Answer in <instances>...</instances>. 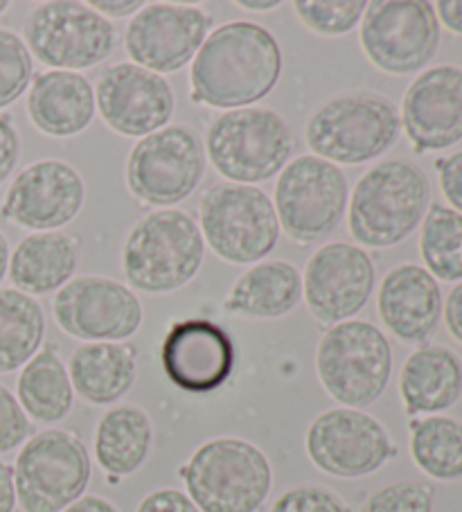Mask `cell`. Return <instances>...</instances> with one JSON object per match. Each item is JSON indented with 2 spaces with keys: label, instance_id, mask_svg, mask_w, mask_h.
Listing matches in <instances>:
<instances>
[{
  "label": "cell",
  "instance_id": "obj_1",
  "mask_svg": "<svg viewBox=\"0 0 462 512\" xmlns=\"http://www.w3.org/2000/svg\"><path fill=\"white\" fill-rule=\"evenodd\" d=\"M282 52L269 30L235 21L203 41L190 70L192 100L212 109H248L278 84Z\"/></svg>",
  "mask_w": 462,
  "mask_h": 512
},
{
  "label": "cell",
  "instance_id": "obj_2",
  "mask_svg": "<svg viewBox=\"0 0 462 512\" xmlns=\"http://www.w3.org/2000/svg\"><path fill=\"white\" fill-rule=\"evenodd\" d=\"M179 474L185 494L201 512H260L273 488V467L266 454L233 436L203 443Z\"/></svg>",
  "mask_w": 462,
  "mask_h": 512
},
{
  "label": "cell",
  "instance_id": "obj_3",
  "mask_svg": "<svg viewBox=\"0 0 462 512\" xmlns=\"http://www.w3.org/2000/svg\"><path fill=\"white\" fill-rule=\"evenodd\" d=\"M431 185L415 163L384 161L361 176L350 199V235L363 246L404 242L426 215Z\"/></svg>",
  "mask_w": 462,
  "mask_h": 512
},
{
  "label": "cell",
  "instance_id": "obj_4",
  "mask_svg": "<svg viewBox=\"0 0 462 512\" xmlns=\"http://www.w3.org/2000/svg\"><path fill=\"white\" fill-rule=\"evenodd\" d=\"M402 120L388 97L370 91L334 95L307 122V145L334 165L375 161L397 143Z\"/></svg>",
  "mask_w": 462,
  "mask_h": 512
},
{
  "label": "cell",
  "instance_id": "obj_5",
  "mask_svg": "<svg viewBox=\"0 0 462 512\" xmlns=\"http://www.w3.org/2000/svg\"><path fill=\"white\" fill-rule=\"evenodd\" d=\"M206 242L183 210H156L131 228L122 251L124 276L147 294H170L197 276Z\"/></svg>",
  "mask_w": 462,
  "mask_h": 512
},
{
  "label": "cell",
  "instance_id": "obj_6",
  "mask_svg": "<svg viewBox=\"0 0 462 512\" xmlns=\"http://www.w3.org/2000/svg\"><path fill=\"white\" fill-rule=\"evenodd\" d=\"M316 373L332 400L361 411L388 388L393 348L372 323L343 321L318 343Z\"/></svg>",
  "mask_w": 462,
  "mask_h": 512
},
{
  "label": "cell",
  "instance_id": "obj_7",
  "mask_svg": "<svg viewBox=\"0 0 462 512\" xmlns=\"http://www.w3.org/2000/svg\"><path fill=\"white\" fill-rule=\"evenodd\" d=\"M206 149L215 170L230 183L269 181L287 167L296 149L289 122L271 109H235L212 122Z\"/></svg>",
  "mask_w": 462,
  "mask_h": 512
},
{
  "label": "cell",
  "instance_id": "obj_8",
  "mask_svg": "<svg viewBox=\"0 0 462 512\" xmlns=\"http://www.w3.org/2000/svg\"><path fill=\"white\" fill-rule=\"evenodd\" d=\"M91 474L82 440L64 429L41 431L16 456V501L25 512H61L84 497Z\"/></svg>",
  "mask_w": 462,
  "mask_h": 512
},
{
  "label": "cell",
  "instance_id": "obj_9",
  "mask_svg": "<svg viewBox=\"0 0 462 512\" xmlns=\"http://www.w3.org/2000/svg\"><path fill=\"white\" fill-rule=\"evenodd\" d=\"M199 217L203 242L226 262H260L278 244L280 222L273 203L253 185H212L203 194Z\"/></svg>",
  "mask_w": 462,
  "mask_h": 512
},
{
  "label": "cell",
  "instance_id": "obj_10",
  "mask_svg": "<svg viewBox=\"0 0 462 512\" xmlns=\"http://www.w3.org/2000/svg\"><path fill=\"white\" fill-rule=\"evenodd\" d=\"M348 179L339 165L300 156L280 172L275 215L291 240L318 242L341 224L348 206Z\"/></svg>",
  "mask_w": 462,
  "mask_h": 512
},
{
  "label": "cell",
  "instance_id": "obj_11",
  "mask_svg": "<svg viewBox=\"0 0 462 512\" xmlns=\"http://www.w3.org/2000/svg\"><path fill=\"white\" fill-rule=\"evenodd\" d=\"M361 46L384 73H417L440 46V23L433 5L424 0L368 3L361 23Z\"/></svg>",
  "mask_w": 462,
  "mask_h": 512
},
{
  "label": "cell",
  "instance_id": "obj_12",
  "mask_svg": "<svg viewBox=\"0 0 462 512\" xmlns=\"http://www.w3.org/2000/svg\"><path fill=\"white\" fill-rule=\"evenodd\" d=\"M25 46L41 64L57 70L93 68L111 55L113 25L100 12L75 0L43 3L25 21Z\"/></svg>",
  "mask_w": 462,
  "mask_h": 512
},
{
  "label": "cell",
  "instance_id": "obj_13",
  "mask_svg": "<svg viewBox=\"0 0 462 512\" xmlns=\"http://www.w3.org/2000/svg\"><path fill=\"white\" fill-rule=\"evenodd\" d=\"M206 172V152L192 129L174 125L140 138L131 149L127 183L149 206H174L188 199Z\"/></svg>",
  "mask_w": 462,
  "mask_h": 512
},
{
  "label": "cell",
  "instance_id": "obj_14",
  "mask_svg": "<svg viewBox=\"0 0 462 512\" xmlns=\"http://www.w3.org/2000/svg\"><path fill=\"white\" fill-rule=\"evenodd\" d=\"M305 449L318 470L336 479H363L397 458L386 427L348 406L321 413L307 429Z\"/></svg>",
  "mask_w": 462,
  "mask_h": 512
},
{
  "label": "cell",
  "instance_id": "obj_15",
  "mask_svg": "<svg viewBox=\"0 0 462 512\" xmlns=\"http://www.w3.org/2000/svg\"><path fill=\"white\" fill-rule=\"evenodd\" d=\"M55 321L68 337L86 343H122L142 325L138 296L122 282L82 276L59 289L52 303Z\"/></svg>",
  "mask_w": 462,
  "mask_h": 512
},
{
  "label": "cell",
  "instance_id": "obj_16",
  "mask_svg": "<svg viewBox=\"0 0 462 512\" xmlns=\"http://www.w3.org/2000/svg\"><path fill=\"white\" fill-rule=\"evenodd\" d=\"M212 25L199 7L151 3L133 16L124 32V48L136 66L156 75L176 73L201 50Z\"/></svg>",
  "mask_w": 462,
  "mask_h": 512
},
{
  "label": "cell",
  "instance_id": "obj_17",
  "mask_svg": "<svg viewBox=\"0 0 462 512\" xmlns=\"http://www.w3.org/2000/svg\"><path fill=\"white\" fill-rule=\"evenodd\" d=\"M302 289L316 321L339 325L366 307L375 289V264L359 246L325 244L307 262Z\"/></svg>",
  "mask_w": 462,
  "mask_h": 512
},
{
  "label": "cell",
  "instance_id": "obj_18",
  "mask_svg": "<svg viewBox=\"0 0 462 512\" xmlns=\"http://www.w3.org/2000/svg\"><path fill=\"white\" fill-rule=\"evenodd\" d=\"M235 341L208 319L176 321L161 346L165 377L183 393L210 395L235 373Z\"/></svg>",
  "mask_w": 462,
  "mask_h": 512
},
{
  "label": "cell",
  "instance_id": "obj_19",
  "mask_svg": "<svg viewBox=\"0 0 462 512\" xmlns=\"http://www.w3.org/2000/svg\"><path fill=\"white\" fill-rule=\"evenodd\" d=\"M174 91L167 79L136 64L104 70L95 104L106 125L129 138H145L165 129L174 113Z\"/></svg>",
  "mask_w": 462,
  "mask_h": 512
},
{
  "label": "cell",
  "instance_id": "obj_20",
  "mask_svg": "<svg viewBox=\"0 0 462 512\" xmlns=\"http://www.w3.org/2000/svg\"><path fill=\"white\" fill-rule=\"evenodd\" d=\"M86 199V185L73 165L39 161L16 176L3 201V217L21 228L50 233L73 222Z\"/></svg>",
  "mask_w": 462,
  "mask_h": 512
},
{
  "label": "cell",
  "instance_id": "obj_21",
  "mask_svg": "<svg viewBox=\"0 0 462 512\" xmlns=\"http://www.w3.org/2000/svg\"><path fill=\"white\" fill-rule=\"evenodd\" d=\"M402 125L417 154L440 152L462 140V70L438 66L408 86Z\"/></svg>",
  "mask_w": 462,
  "mask_h": 512
},
{
  "label": "cell",
  "instance_id": "obj_22",
  "mask_svg": "<svg viewBox=\"0 0 462 512\" xmlns=\"http://www.w3.org/2000/svg\"><path fill=\"white\" fill-rule=\"evenodd\" d=\"M377 310L393 337L420 346L433 337L442 319L438 280L417 264H399L381 282Z\"/></svg>",
  "mask_w": 462,
  "mask_h": 512
},
{
  "label": "cell",
  "instance_id": "obj_23",
  "mask_svg": "<svg viewBox=\"0 0 462 512\" xmlns=\"http://www.w3.org/2000/svg\"><path fill=\"white\" fill-rule=\"evenodd\" d=\"M399 397L408 416H435L462 397V359L444 346H422L399 373Z\"/></svg>",
  "mask_w": 462,
  "mask_h": 512
},
{
  "label": "cell",
  "instance_id": "obj_24",
  "mask_svg": "<svg viewBox=\"0 0 462 512\" xmlns=\"http://www.w3.org/2000/svg\"><path fill=\"white\" fill-rule=\"evenodd\" d=\"M28 113L34 127L55 138L82 134L95 116V93L88 79L50 70L34 79L28 97Z\"/></svg>",
  "mask_w": 462,
  "mask_h": 512
},
{
  "label": "cell",
  "instance_id": "obj_25",
  "mask_svg": "<svg viewBox=\"0 0 462 512\" xmlns=\"http://www.w3.org/2000/svg\"><path fill=\"white\" fill-rule=\"evenodd\" d=\"M73 391L84 402L109 406L131 391L138 375V352L131 343H84L68 364Z\"/></svg>",
  "mask_w": 462,
  "mask_h": 512
},
{
  "label": "cell",
  "instance_id": "obj_26",
  "mask_svg": "<svg viewBox=\"0 0 462 512\" xmlns=\"http://www.w3.org/2000/svg\"><path fill=\"white\" fill-rule=\"evenodd\" d=\"M154 445V425L136 404H120L104 413L95 429V461L111 483L131 476L147 463Z\"/></svg>",
  "mask_w": 462,
  "mask_h": 512
},
{
  "label": "cell",
  "instance_id": "obj_27",
  "mask_svg": "<svg viewBox=\"0 0 462 512\" xmlns=\"http://www.w3.org/2000/svg\"><path fill=\"white\" fill-rule=\"evenodd\" d=\"M75 269L77 246L57 231L25 237L10 260V278L28 296H43L68 285Z\"/></svg>",
  "mask_w": 462,
  "mask_h": 512
},
{
  "label": "cell",
  "instance_id": "obj_28",
  "mask_svg": "<svg viewBox=\"0 0 462 512\" xmlns=\"http://www.w3.org/2000/svg\"><path fill=\"white\" fill-rule=\"evenodd\" d=\"M302 278L289 262L255 264L235 282L226 310L248 319H280L300 303Z\"/></svg>",
  "mask_w": 462,
  "mask_h": 512
},
{
  "label": "cell",
  "instance_id": "obj_29",
  "mask_svg": "<svg viewBox=\"0 0 462 512\" xmlns=\"http://www.w3.org/2000/svg\"><path fill=\"white\" fill-rule=\"evenodd\" d=\"M16 395L25 416L41 425H57L68 418L73 411L75 391L55 346L43 348L23 366Z\"/></svg>",
  "mask_w": 462,
  "mask_h": 512
},
{
  "label": "cell",
  "instance_id": "obj_30",
  "mask_svg": "<svg viewBox=\"0 0 462 512\" xmlns=\"http://www.w3.org/2000/svg\"><path fill=\"white\" fill-rule=\"evenodd\" d=\"M46 316L32 296L19 289L0 291V375L14 373L37 355Z\"/></svg>",
  "mask_w": 462,
  "mask_h": 512
},
{
  "label": "cell",
  "instance_id": "obj_31",
  "mask_svg": "<svg viewBox=\"0 0 462 512\" xmlns=\"http://www.w3.org/2000/svg\"><path fill=\"white\" fill-rule=\"evenodd\" d=\"M413 463L435 481L462 479V422L447 416L411 420Z\"/></svg>",
  "mask_w": 462,
  "mask_h": 512
},
{
  "label": "cell",
  "instance_id": "obj_32",
  "mask_svg": "<svg viewBox=\"0 0 462 512\" xmlns=\"http://www.w3.org/2000/svg\"><path fill=\"white\" fill-rule=\"evenodd\" d=\"M420 253L433 278L462 280V215L440 203L431 206L422 226Z\"/></svg>",
  "mask_w": 462,
  "mask_h": 512
},
{
  "label": "cell",
  "instance_id": "obj_33",
  "mask_svg": "<svg viewBox=\"0 0 462 512\" xmlns=\"http://www.w3.org/2000/svg\"><path fill=\"white\" fill-rule=\"evenodd\" d=\"M368 3L350 0V3H318V0H298L293 3L298 19L309 30L323 37H343L357 28L366 14Z\"/></svg>",
  "mask_w": 462,
  "mask_h": 512
},
{
  "label": "cell",
  "instance_id": "obj_34",
  "mask_svg": "<svg viewBox=\"0 0 462 512\" xmlns=\"http://www.w3.org/2000/svg\"><path fill=\"white\" fill-rule=\"evenodd\" d=\"M32 79V55L21 37L0 30V109L25 93Z\"/></svg>",
  "mask_w": 462,
  "mask_h": 512
},
{
  "label": "cell",
  "instance_id": "obj_35",
  "mask_svg": "<svg viewBox=\"0 0 462 512\" xmlns=\"http://www.w3.org/2000/svg\"><path fill=\"white\" fill-rule=\"evenodd\" d=\"M433 506L435 492L431 485L397 481L372 492L359 512H433Z\"/></svg>",
  "mask_w": 462,
  "mask_h": 512
},
{
  "label": "cell",
  "instance_id": "obj_36",
  "mask_svg": "<svg viewBox=\"0 0 462 512\" xmlns=\"http://www.w3.org/2000/svg\"><path fill=\"white\" fill-rule=\"evenodd\" d=\"M269 512H352L339 492L318 483H300L284 490Z\"/></svg>",
  "mask_w": 462,
  "mask_h": 512
},
{
  "label": "cell",
  "instance_id": "obj_37",
  "mask_svg": "<svg viewBox=\"0 0 462 512\" xmlns=\"http://www.w3.org/2000/svg\"><path fill=\"white\" fill-rule=\"evenodd\" d=\"M32 434V420L25 416L19 400L0 384V454L25 445Z\"/></svg>",
  "mask_w": 462,
  "mask_h": 512
},
{
  "label": "cell",
  "instance_id": "obj_38",
  "mask_svg": "<svg viewBox=\"0 0 462 512\" xmlns=\"http://www.w3.org/2000/svg\"><path fill=\"white\" fill-rule=\"evenodd\" d=\"M136 512H201L188 494L174 488H163L149 492L145 499L138 503Z\"/></svg>",
  "mask_w": 462,
  "mask_h": 512
},
{
  "label": "cell",
  "instance_id": "obj_39",
  "mask_svg": "<svg viewBox=\"0 0 462 512\" xmlns=\"http://www.w3.org/2000/svg\"><path fill=\"white\" fill-rule=\"evenodd\" d=\"M440 174V188L447 201L462 215V152L435 163Z\"/></svg>",
  "mask_w": 462,
  "mask_h": 512
},
{
  "label": "cell",
  "instance_id": "obj_40",
  "mask_svg": "<svg viewBox=\"0 0 462 512\" xmlns=\"http://www.w3.org/2000/svg\"><path fill=\"white\" fill-rule=\"evenodd\" d=\"M21 154V140L16 131L12 116H0V183L10 179Z\"/></svg>",
  "mask_w": 462,
  "mask_h": 512
},
{
  "label": "cell",
  "instance_id": "obj_41",
  "mask_svg": "<svg viewBox=\"0 0 462 512\" xmlns=\"http://www.w3.org/2000/svg\"><path fill=\"white\" fill-rule=\"evenodd\" d=\"M444 321H447L451 337L462 343V282L447 298V305H444Z\"/></svg>",
  "mask_w": 462,
  "mask_h": 512
},
{
  "label": "cell",
  "instance_id": "obj_42",
  "mask_svg": "<svg viewBox=\"0 0 462 512\" xmlns=\"http://www.w3.org/2000/svg\"><path fill=\"white\" fill-rule=\"evenodd\" d=\"M433 10H438L435 16H440L451 32L462 34V0H440Z\"/></svg>",
  "mask_w": 462,
  "mask_h": 512
},
{
  "label": "cell",
  "instance_id": "obj_43",
  "mask_svg": "<svg viewBox=\"0 0 462 512\" xmlns=\"http://www.w3.org/2000/svg\"><path fill=\"white\" fill-rule=\"evenodd\" d=\"M16 490H14V470L0 461V512H14Z\"/></svg>",
  "mask_w": 462,
  "mask_h": 512
},
{
  "label": "cell",
  "instance_id": "obj_44",
  "mask_svg": "<svg viewBox=\"0 0 462 512\" xmlns=\"http://www.w3.org/2000/svg\"><path fill=\"white\" fill-rule=\"evenodd\" d=\"M61 512H120V508L109 499L97 497V494H84L82 499L70 503V506Z\"/></svg>",
  "mask_w": 462,
  "mask_h": 512
},
{
  "label": "cell",
  "instance_id": "obj_45",
  "mask_svg": "<svg viewBox=\"0 0 462 512\" xmlns=\"http://www.w3.org/2000/svg\"><path fill=\"white\" fill-rule=\"evenodd\" d=\"M91 10L95 12H104V14H111V16H118V19H122V16H129L133 12H140L142 5L140 0H131V3H111V0H93V3H86Z\"/></svg>",
  "mask_w": 462,
  "mask_h": 512
},
{
  "label": "cell",
  "instance_id": "obj_46",
  "mask_svg": "<svg viewBox=\"0 0 462 512\" xmlns=\"http://www.w3.org/2000/svg\"><path fill=\"white\" fill-rule=\"evenodd\" d=\"M237 5L248 12H269L275 10V7H280L282 3L280 0H260V3H255V0H239Z\"/></svg>",
  "mask_w": 462,
  "mask_h": 512
},
{
  "label": "cell",
  "instance_id": "obj_47",
  "mask_svg": "<svg viewBox=\"0 0 462 512\" xmlns=\"http://www.w3.org/2000/svg\"><path fill=\"white\" fill-rule=\"evenodd\" d=\"M7 267H10V244H7L5 235L0 233V282H3Z\"/></svg>",
  "mask_w": 462,
  "mask_h": 512
},
{
  "label": "cell",
  "instance_id": "obj_48",
  "mask_svg": "<svg viewBox=\"0 0 462 512\" xmlns=\"http://www.w3.org/2000/svg\"><path fill=\"white\" fill-rule=\"evenodd\" d=\"M7 10V3H5V0H0V14H3Z\"/></svg>",
  "mask_w": 462,
  "mask_h": 512
}]
</instances>
